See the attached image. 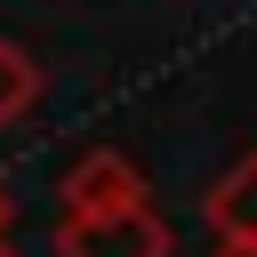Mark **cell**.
I'll list each match as a JSON object with an SVG mask.
<instances>
[{
	"instance_id": "6da1fadb",
	"label": "cell",
	"mask_w": 257,
	"mask_h": 257,
	"mask_svg": "<svg viewBox=\"0 0 257 257\" xmlns=\"http://www.w3.org/2000/svg\"><path fill=\"white\" fill-rule=\"evenodd\" d=\"M177 233L153 201L104 209V217H56V257H169Z\"/></svg>"
},
{
	"instance_id": "7a4b0ae2",
	"label": "cell",
	"mask_w": 257,
	"mask_h": 257,
	"mask_svg": "<svg viewBox=\"0 0 257 257\" xmlns=\"http://www.w3.org/2000/svg\"><path fill=\"white\" fill-rule=\"evenodd\" d=\"M137 201H153L145 193V169L128 153H112V145H88L64 169V209L56 217H104V209H137Z\"/></svg>"
},
{
	"instance_id": "3957f363",
	"label": "cell",
	"mask_w": 257,
	"mask_h": 257,
	"mask_svg": "<svg viewBox=\"0 0 257 257\" xmlns=\"http://www.w3.org/2000/svg\"><path fill=\"white\" fill-rule=\"evenodd\" d=\"M201 217H209V233H225V241H257V153H241V161L209 185Z\"/></svg>"
},
{
	"instance_id": "277c9868",
	"label": "cell",
	"mask_w": 257,
	"mask_h": 257,
	"mask_svg": "<svg viewBox=\"0 0 257 257\" xmlns=\"http://www.w3.org/2000/svg\"><path fill=\"white\" fill-rule=\"evenodd\" d=\"M40 88H48L40 56H32L24 40H0V128H8V120H24V112L40 104Z\"/></svg>"
},
{
	"instance_id": "5b68a950",
	"label": "cell",
	"mask_w": 257,
	"mask_h": 257,
	"mask_svg": "<svg viewBox=\"0 0 257 257\" xmlns=\"http://www.w3.org/2000/svg\"><path fill=\"white\" fill-rule=\"evenodd\" d=\"M209 257H257V241H225V233H217V249H209Z\"/></svg>"
},
{
	"instance_id": "8992f818",
	"label": "cell",
	"mask_w": 257,
	"mask_h": 257,
	"mask_svg": "<svg viewBox=\"0 0 257 257\" xmlns=\"http://www.w3.org/2000/svg\"><path fill=\"white\" fill-rule=\"evenodd\" d=\"M8 225H16V193L0 185V241H8Z\"/></svg>"
},
{
	"instance_id": "52a82bcc",
	"label": "cell",
	"mask_w": 257,
	"mask_h": 257,
	"mask_svg": "<svg viewBox=\"0 0 257 257\" xmlns=\"http://www.w3.org/2000/svg\"><path fill=\"white\" fill-rule=\"evenodd\" d=\"M0 257H16V249H8V241H0Z\"/></svg>"
}]
</instances>
